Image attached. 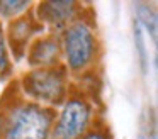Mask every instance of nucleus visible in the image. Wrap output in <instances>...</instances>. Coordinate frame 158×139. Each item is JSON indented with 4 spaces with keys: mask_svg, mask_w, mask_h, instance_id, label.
Listing matches in <instances>:
<instances>
[{
    "mask_svg": "<svg viewBox=\"0 0 158 139\" xmlns=\"http://www.w3.org/2000/svg\"><path fill=\"white\" fill-rule=\"evenodd\" d=\"M49 132V114L38 105H26L12 114L5 139H46Z\"/></svg>",
    "mask_w": 158,
    "mask_h": 139,
    "instance_id": "f257e3e1",
    "label": "nucleus"
},
{
    "mask_svg": "<svg viewBox=\"0 0 158 139\" xmlns=\"http://www.w3.org/2000/svg\"><path fill=\"white\" fill-rule=\"evenodd\" d=\"M65 51L73 70L85 66L94 54V37L85 24H73L65 34Z\"/></svg>",
    "mask_w": 158,
    "mask_h": 139,
    "instance_id": "f03ea898",
    "label": "nucleus"
},
{
    "mask_svg": "<svg viewBox=\"0 0 158 139\" xmlns=\"http://www.w3.org/2000/svg\"><path fill=\"white\" fill-rule=\"evenodd\" d=\"M89 107L80 100H72L65 105L51 139H78L89 122Z\"/></svg>",
    "mask_w": 158,
    "mask_h": 139,
    "instance_id": "7ed1b4c3",
    "label": "nucleus"
},
{
    "mask_svg": "<svg viewBox=\"0 0 158 139\" xmlns=\"http://www.w3.org/2000/svg\"><path fill=\"white\" fill-rule=\"evenodd\" d=\"M27 88L38 100L53 104L58 102L63 95V78L56 71L41 70L29 76Z\"/></svg>",
    "mask_w": 158,
    "mask_h": 139,
    "instance_id": "20e7f679",
    "label": "nucleus"
},
{
    "mask_svg": "<svg viewBox=\"0 0 158 139\" xmlns=\"http://www.w3.org/2000/svg\"><path fill=\"white\" fill-rule=\"evenodd\" d=\"M73 2H48L39 7V15L53 24H61L73 15Z\"/></svg>",
    "mask_w": 158,
    "mask_h": 139,
    "instance_id": "39448f33",
    "label": "nucleus"
},
{
    "mask_svg": "<svg viewBox=\"0 0 158 139\" xmlns=\"http://www.w3.org/2000/svg\"><path fill=\"white\" fill-rule=\"evenodd\" d=\"M134 9H136V20L141 26V29H146L151 34L153 41H156V15H155V12L148 9V5H144V3H136Z\"/></svg>",
    "mask_w": 158,
    "mask_h": 139,
    "instance_id": "423d86ee",
    "label": "nucleus"
},
{
    "mask_svg": "<svg viewBox=\"0 0 158 139\" xmlns=\"http://www.w3.org/2000/svg\"><path fill=\"white\" fill-rule=\"evenodd\" d=\"M134 43H136V49L139 54V63H141V70L143 73H146L148 68V53H146V44H144V37H143V29L138 24V20L134 19Z\"/></svg>",
    "mask_w": 158,
    "mask_h": 139,
    "instance_id": "0eeeda50",
    "label": "nucleus"
},
{
    "mask_svg": "<svg viewBox=\"0 0 158 139\" xmlns=\"http://www.w3.org/2000/svg\"><path fill=\"white\" fill-rule=\"evenodd\" d=\"M55 54H56V44L51 43V41H44V43L36 46L34 54H32V61L34 63H44V61L51 59Z\"/></svg>",
    "mask_w": 158,
    "mask_h": 139,
    "instance_id": "6e6552de",
    "label": "nucleus"
},
{
    "mask_svg": "<svg viewBox=\"0 0 158 139\" xmlns=\"http://www.w3.org/2000/svg\"><path fill=\"white\" fill-rule=\"evenodd\" d=\"M24 7H27V2H0V14L5 17H12L22 12Z\"/></svg>",
    "mask_w": 158,
    "mask_h": 139,
    "instance_id": "1a4fd4ad",
    "label": "nucleus"
},
{
    "mask_svg": "<svg viewBox=\"0 0 158 139\" xmlns=\"http://www.w3.org/2000/svg\"><path fill=\"white\" fill-rule=\"evenodd\" d=\"M7 68V53H5V43H4V36L0 31V73Z\"/></svg>",
    "mask_w": 158,
    "mask_h": 139,
    "instance_id": "9d476101",
    "label": "nucleus"
},
{
    "mask_svg": "<svg viewBox=\"0 0 158 139\" xmlns=\"http://www.w3.org/2000/svg\"><path fill=\"white\" fill-rule=\"evenodd\" d=\"M83 139H106L102 134H89L87 137H83Z\"/></svg>",
    "mask_w": 158,
    "mask_h": 139,
    "instance_id": "9b49d317",
    "label": "nucleus"
}]
</instances>
